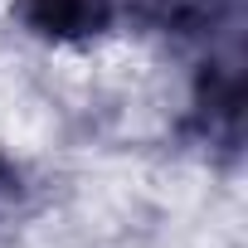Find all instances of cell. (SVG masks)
I'll return each mask as SVG.
<instances>
[{"mask_svg":"<svg viewBox=\"0 0 248 248\" xmlns=\"http://www.w3.org/2000/svg\"><path fill=\"white\" fill-rule=\"evenodd\" d=\"M117 15V0H25V25L49 39L102 34Z\"/></svg>","mask_w":248,"mask_h":248,"instance_id":"obj_1","label":"cell"},{"mask_svg":"<svg viewBox=\"0 0 248 248\" xmlns=\"http://www.w3.org/2000/svg\"><path fill=\"white\" fill-rule=\"evenodd\" d=\"M146 5H151V15L166 30H175V34H204V30L219 25L229 0H146Z\"/></svg>","mask_w":248,"mask_h":248,"instance_id":"obj_2","label":"cell"}]
</instances>
